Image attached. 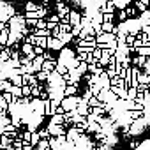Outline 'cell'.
Returning a JSON list of instances; mask_svg holds the SVG:
<instances>
[{"mask_svg":"<svg viewBox=\"0 0 150 150\" xmlns=\"http://www.w3.org/2000/svg\"><path fill=\"white\" fill-rule=\"evenodd\" d=\"M124 150H150V138L139 141L136 146H131V148H124Z\"/></svg>","mask_w":150,"mask_h":150,"instance_id":"6da1fadb","label":"cell"}]
</instances>
